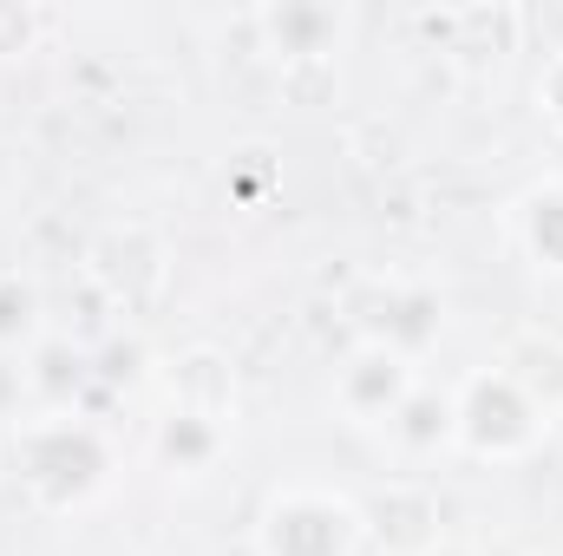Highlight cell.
Instances as JSON below:
<instances>
[{
  "label": "cell",
  "instance_id": "obj_1",
  "mask_svg": "<svg viewBox=\"0 0 563 556\" xmlns=\"http://www.w3.org/2000/svg\"><path fill=\"white\" fill-rule=\"evenodd\" d=\"M13 478L40 511H79L112 478V438L86 413H40L13 432Z\"/></svg>",
  "mask_w": 563,
  "mask_h": 556
},
{
  "label": "cell",
  "instance_id": "obj_2",
  "mask_svg": "<svg viewBox=\"0 0 563 556\" xmlns=\"http://www.w3.org/2000/svg\"><path fill=\"white\" fill-rule=\"evenodd\" d=\"M367 511L321 485H288L256 518V556H361Z\"/></svg>",
  "mask_w": 563,
  "mask_h": 556
},
{
  "label": "cell",
  "instance_id": "obj_3",
  "mask_svg": "<svg viewBox=\"0 0 563 556\" xmlns=\"http://www.w3.org/2000/svg\"><path fill=\"white\" fill-rule=\"evenodd\" d=\"M452 419H459V452H472V458H525L551 432V413L505 367H478L452 393Z\"/></svg>",
  "mask_w": 563,
  "mask_h": 556
},
{
  "label": "cell",
  "instance_id": "obj_4",
  "mask_svg": "<svg viewBox=\"0 0 563 556\" xmlns=\"http://www.w3.org/2000/svg\"><path fill=\"white\" fill-rule=\"evenodd\" d=\"M354 321H361V341L394 347V354H407L420 367V354L445 334V301L420 281H374V294L361 301Z\"/></svg>",
  "mask_w": 563,
  "mask_h": 556
},
{
  "label": "cell",
  "instance_id": "obj_5",
  "mask_svg": "<svg viewBox=\"0 0 563 556\" xmlns=\"http://www.w3.org/2000/svg\"><path fill=\"white\" fill-rule=\"evenodd\" d=\"M413 387H420V367H413L407 354L361 341V347L341 360V374H334V407L354 419V425H387Z\"/></svg>",
  "mask_w": 563,
  "mask_h": 556
},
{
  "label": "cell",
  "instance_id": "obj_6",
  "mask_svg": "<svg viewBox=\"0 0 563 556\" xmlns=\"http://www.w3.org/2000/svg\"><path fill=\"white\" fill-rule=\"evenodd\" d=\"M361 511H367V537L387 556H426L432 544H445L439 537V498L426 485H387Z\"/></svg>",
  "mask_w": 563,
  "mask_h": 556
},
{
  "label": "cell",
  "instance_id": "obj_7",
  "mask_svg": "<svg viewBox=\"0 0 563 556\" xmlns=\"http://www.w3.org/2000/svg\"><path fill=\"white\" fill-rule=\"evenodd\" d=\"M223 445H230L223 419L197 413V407H177V400H170V413L157 419V432H151V458H157L164 471H177V478H203V471H217Z\"/></svg>",
  "mask_w": 563,
  "mask_h": 556
},
{
  "label": "cell",
  "instance_id": "obj_8",
  "mask_svg": "<svg viewBox=\"0 0 563 556\" xmlns=\"http://www.w3.org/2000/svg\"><path fill=\"white\" fill-rule=\"evenodd\" d=\"M92 374H99L92 354L73 347V341H33L26 347V387L40 393L46 413H79V393H86Z\"/></svg>",
  "mask_w": 563,
  "mask_h": 556
},
{
  "label": "cell",
  "instance_id": "obj_9",
  "mask_svg": "<svg viewBox=\"0 0 563 556\" xmlns=\"http://www.w3.org/2000/svg\"><path fill=\"white\" fill-rule=\"evenodd\" d=\"M407 458H439L445 445H459V419H452V393H439V387H413L407 400H400V413L380 425Z\"/></svg>",
  "mask_w": 563,
  "mask_h": 556
},
{
  "label": "cell",
  "instance_id": "obj_10",
  "mask_svg": "<svg viewBox=\"0 0 563 556\" xmlns=\"http://www.w3.org/2000/svg\"><path fill=\"white\" fill-rule=\"evenodd\" d=\"M511 223H518L525 256H531L544 276H563V177L531 184V190L511 203Z\"/></svg>",
  "mask_w": 563,
  "mask_h": 556
},
{
  "label": "cell",
  "instance_id": "obj_11",
  "mask_svg": "<svg viewBox=\"0 0 563 556\" xmlns=\"http://www.w3.org/2000/svg\"><path fill=\"white\" fill-rule=\"evenodd\" d=\"M263 33H269V53H282V59H314V53H334L341 13L308 7V0H282V7H263Z\"/></svg>",
  "mask_w": 563,
  "mask_h": 556
},
{
  "label": "cell",
  "instance_id": "obj_12",
  "mask_svg": "<svg viewBox=\"0 0 563 556\" xmlns=\"http://www.w3.org/2000/svg\"><path fill=\"white\" fill-rule=\"evenodd\" d=\"M498 367H505L551 419L563 413V341H551V334H518Z\"/></svg>",
  "mask_w": 563,
  "mask_h": 556
},
{
  "label": "cell",
  "instance_id": "obj_13",
  "mask_svg": "<svg viewBox=\"0 0 563 556\" xmlns=\"http://www.w3.org/2000/svg\"><path fill=\"white\" fill-rule=\"evenodd\" d=\"M40 341V294L20 276H0V354H20Z\"/></svg>",
  "mask_w": 563,
  "mask_h": 556
},
{
  "label": "cell",
  "instance_id": "obj_14",
  "mask_svg": "<svg viewBox=\"0 0 563 556\" xmlns=\"http://www.w3.org/2000/svg\"><path fill=\"white\" fill-rule=\"evenodd\" d=\"M40 33H46V13H33V7H0V59L33 53Z\"/></svg>",
  "mask_w": 563,
  "mask_h": 556
},
{
  "label": "cell",
  "instance_id": "obj_15",
  "mask_svg": "<svg viewBox=\"0 0 563 556\" xmlns=\"http://www.w3.org/2000/svg\"><path fill=\"white\" fill-rule=\"evenodd\" d=\"M538 112L563 132V53H551V66L538 73Z\"/></svg>",
  "mask_w": 563,
  "mask_h": 556
},
{
  "label": "cell",
  "instance_id": "obj_16",
  "mask_svg": "<svg viewBox=\"0 0 563 556\" xmlns=\"http://www.w3.org/2000/svg\"><path fill=\"white\" fill-rule=\"evenodd\" d=\"M426 556H472V551H465V544H432Z\"/></svg>",
  "mask_w": 563,
  "mask_h": 556
}]
</instances>
